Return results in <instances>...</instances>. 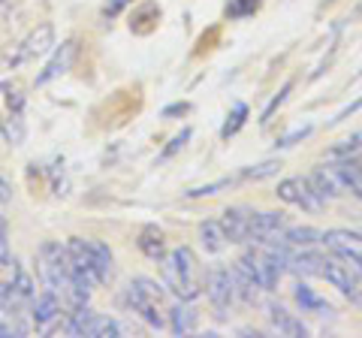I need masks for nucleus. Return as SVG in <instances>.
<instances>
[{"label":"nucleus","instance_id":"nucleus-34","mask_svg":"<svg viewBox=\"0 0 362 338\" xmlns=\"http://www.w3.org/2000/svg\"><path fill=\"white\" fill-rule=\"evenodd\" d=\"M9 254V247H6V233H0V260Z\"/></svg>","mask_w":362,"mask_h":338},{"label":"nucleus","instance_id":"nucleus-24","mask_svg":"<svg viewBox=\"0 0 362 338\" xmlns=\"http://www.w3.org/2000/svg\"><path fill=\"white\" fill-rule=\"evenodd\" d=\"M281 169V163L278 161H266V163H257V166H247V169H242L239 175V182H259V178H269V175H275Z\"/></svg>","mask_w":362,"mask_h":338},{"label":"nucleus","instance_id":"nucleus-33","mask_svg":"<svg viewBox=\"0 0 362 338\" xmlns=\"http://www.w3.org/2000/svg\"><path fill=\"white\" fill-rule=\"evenodd\" d=\"M9 335H18V330L13 323H6V320H0V338H9Z\"/></svg>","mask_w":362,"mask_h":338},{"label":"nucleus","instance_id":"nucleus-32","mask_svg":"<svg viewBox=\"0 0 362 338\" xmlns=\"http://www.w3.org/2000/svg\"><path fill=\"white\" fill-rule=\"evenodd\" d=\"M359 106H362V97H359V100H356V103H350V106H347V109H341V112H338V115H335V118H332V121H341V118H347V115H354V112H356V109H359Z\"/></svg>","mask_w":362,"mask_h":338},{"label":"nucleus","instance_id":"nucleus-27","mask_svg":"<svg viewBox=\"0 0 362 338\" xmlns=\"http://www.w3.org/2000/svg\"><path fill=\"white\" fill-rule=\"evenodd\" d=\"M18 272H21V263L16 260V257H9V254H6L4 260H0V290L13 284V281L18 278Z\"/></svg>","mask_w":362,"mask_h":338},{"label":"nucleus","instance_id":"nucleus-7","mask_svg":"<svg viewBox=\"0 0 362 338\" xmlns=\"http://www.w3.org/2000/svg\"><path fill=\"white\" fill-rule=\"evenodd\" d=\"M64 332L66 335H88V338H118L121 335V323L112 320L109 314H97L88 305L70 311L64 320Z\"/></svg>","mask_w":362,"mask_h":338},{"label":"nucleus","instance_id":"nucleus-26","mask_svg":"<svg viewBox=\"0 0 362 338\" xmlns=\"http://www.w3.org/2000/svg\"><path fill=\"white\" fill-rule=\"evenodd\" d=\"M259 4H263V0H230V4H226V16L230 18H247V16L257 13Z\"/></svg>","mask_w":362,"mask_h":338},{"label":"nucleus","instance_id":"nucleus-16","mask_svg":"<svg viewBox=\"0 0 362 338\" xmlns=\"http://www.w3.org/2000/svg\"><path fill=\"white\" fill-rule=\"evenodd\" d=\"M266 311H269V320H272V326H275L278 335H290V338L308 335V326L302 323V317H296V314L287 311L284 305H278V302H269Z\"/></svg>","mask_w":362,"mask_h":338},{"label":"nucleus","instance_id":"nucleus-13","mask_svg":"<svg viewBox=\"0 0 362 338\" xmlns=\"http://www.w3.org/2000/svg\"><path fill=\"white\" fill-rule=\"evenodd\" d=\"M320 242L329 247L332 254L344 257L347 263H354L359 272H362V235L359 233H350V230H326L320 235Z\"/></svg>","mask_w":362,"mask_h":338},{"label":"nucleus","instance_id":"nucleus-6","mask_svg":"<svg viewBox=\"0 0 362 338\" xmlns=\"http://www.w3.org/2000/svg\"><path fill=\"white\" fill-rule=\"evenodd\" d=\"M317 278H323V281H329V284L341 293L344 299H350V305H359L362 308V272L354 266V263H347L344 257H338V254H323V263H320V275Z\"/></svg>","mask_w":362,"mask_h":338},{"label":"nucleus","instance_id":"nucleus-5","mask_svg":"<svg viewBox=\"0 0 362 338\" xmlns=\"http://www.w3.org/2000/svg\"><path fill=\"white\" fill-rule=\"evenodd\" d=\"M0 136L9 145H25L28 121H25V91L16 82H0Z\"/></svg>","mask_w":362,"mask_h":338},{"label":"nucleus","instance_id":"nucleus-30","mask_svg":"<svg viewBox=\"0 0 362 338\" xmlns=\"http://www.w3.org/2000/svg\"><path fill=\"white\" fill-rule=\"evenodd\" d=\"M127 4H133V0H106V6H103V16H109V18H115L118 13H121V9L124 6H127Z\"/></svg>","mask_w":362,"mask_h":338},{"label":"nucleus","instance_id":"nucleus-3","mask_svg":"<svg viewBox=\"0 0 362 338\" xmlns=\"http://www.w3.org/2000/svg\"><path fill=\"white\" fill-rule=\"evenodd\" d=\"M66 251H70V266L78 284H85L88 290H94L97 284H106L112 275V251L109 245L97 242V239H82V235H73L66 242Z\"/></svg>","mask_w":362,"mask_h":338},{"label":"nucleus","instance_id":"nucleus-14","mask_svg":"<svg viewBox=\"0 0 362 338\" xmlns=\"http://www.w3.org/2000/svg\"><path fill=\"white\" fill-rule=\"evenodd\" d=\"M221 223L226 230V239H230V245L254 242V209H245V206L226 209Z\"/></svg>","mask_w":362,"mask_h":338},{"label":"nucleus","instance_id":"nucleus-4","mask_svg":"<svg viewBox=\"0 0 362 338\" xmlns=\"http://www.w3.org/2000/svg\"><path fill=\"white\" fill-rule=\"evenodd\" d=\"M127 305L139 314V317L154 326V330H166L169 326V305L163 287L151 278H133L127 284Z\"/></svg>","mask_w":362,"mask_h":338},{"label":"nucleus","instance_id":"nucleus-35","mask_svg":"<svg viewBox=\"0 0 362 338\" xmlns=\"http://www.w3.org/2000/svg\"><path fill=\"white\" fill-rule=\"evenodd\" d=\"M4 4H6V0H0V6H4Z\"/></svg>","mask_w":362,"mask_h":338},{"label":"nucleus","instance_id":"nucleus-28","mask_svg":"<svg viewBox=\"0 0 362 338\" xmlns=\"http://www.w3.org/2000/svg\"><path fill=\"white\" fill-rule=\"evenodd\" d=\"M290 88H293V82H287L284 88H281V94H278V97H275V100H272V103L266 106V112H263V121H269V118H272V112H275L281 103H284V97L290 94Z\"/></svg>","mask_w":362,"mask_h":338},{"label":"nucleus","instance_id":"nucleus-15","mask_svg":"<svg viewBox=\"0 0 362 338\" xmlns=\"http://www.w3.org/2000/svg\"><path fill=\"white\" fill-rule=\"evenodd\" d=\"M308 178H311L314 190H317V194H320L323 199H335V197H341L344 190H347L344 178H341V173H338V166H335L332 161L323 163V166H317Z\"/></svg>","mask_w":362,"mask_h":338},{"label":"nucleus","instance_id":"nucleus-2","mask_svg":"<svg viewBox=\"0 0 362 338\" xmlns=\"http://www.w3.org/2000/svg\"><path fill=\"white\" fill-rule=\"evenodd\" d=\"M160 275H163V287L175 299L194 302L206 293V269H202L199 257L185 245L166 251V257L160 260Z\"/></svg>","mask_w":362,"mask_h":338},{"label":"nucleus","instance_id":"nucleus-1","mask_svg":"<svg viewBox=\"0 0 362 338\" xmlns=\"http://www.w3.org/2000/svg\"><path fill=\"white\" fill-rule=\"evenodd\" d=\"M40 275H42V284L45 290H52L54 296L64 302L66 314L78 311L88 305V296L90 290L85 284H78L76 275H73V266H70V251L66 245L58 242H45L40 247Z\"/></svg>","mask_w":362,"mask_h":338},{"label":"nucleus","instance_id":"nucleus-9","mask_svg":"<svg viewBox=\"0 0 362 338\" xmlns=\"http://www.w3.org/2000/svg\"><path fill=\"white\" fill-rule=\"evenodd\" d=\"M33 299H37V287H33V278L25 272V269L18 272V278L13 284L0 290V308H4V314L9 320L25 317L33 305Z\"/></svg>","mask_w":362,"mask_h":338},{"label":"nucleus","instance_id":"nucleus-22","mask_svg":"<svg viewBox=\"0 0 362 338\" xmlns=\"http://www.w3.org/2000/svg\"><path fill=\"white\" fill-rule=\"evenodd\" d=\"M293 296H296V302H299V308L302 311H311V314H332V308L326 305V299H320L317 293L311 290V287H305V284H296V290H293Z\"/></svg>","mask_w":362,"mask_h":338},{"label":"nucleus","instance_id":"nucleus-8","mask_svg":"<svg viewBox=\"0 0 362 338\" xmlns=\"http://www.w3.org/2000/svg\"><path fill=\"white\" fill-rule=\"evenodd\" d=\"M206 296L214 308V317L218 320H226L230 311L235 305V284H233V272L226 266H214L211 272L206 275Z\"/></svg>","mask_w":362,"mask_h":338},{"label":"nucleus","instance_id":"nucleus-20","mask_svg":"<svg viewBox=\"0 0 362 338\" xmlns=\"http://www.w3.org/2000/svg\"><path fill=\"white\" fill-rule=\"evenodd\" d=\"M320 230H314V227H284V233L278 235V242L281 245H287L290 251H299V247H311L320 242Z\"/></svg>","mask_w":362,"mask_h":338},{"label":"nucleus","instance_id":"nucleus-11","mask_svg":"<svg viewBox=\"0 0 362 338\" xmlns=\"http://www.w3.org/2000/svg\"><path fill=\"white\" fill-rule=\"evenodd\" d=\"M275 194H278V199L290 202V206H299V209H305V211H320V209L326 206V199L314 190L311 178H302V175L284 178V182L278 185Z\"/></svg>","mask_w":362,"mask_h":338},{"label":"nucleus","instance_id":"nucleus-19","mask_svg":"<svg viewBox=\"0 0 362 338\" xmlns=\"http://www.w3.org/2000/svg\"><path fill=\"white\" fill-rule=\"evenodd\" d=\"M139 251L148 257V260H157L160 263L166 257V239H163V230L154 227V223H148V227H142L139 233Z\"/></svg>","mask_w":362,"mask_h":338},{"label":"nucleus","instance_id":"nucleus-29","mask_svg":"<svg viewBox=\"0 0 362 338\" xmlns=\"http://www.w3.org/2000/svg\"><path fill=\"white\" fill-rule=\"evenodd\" d=\"M308 133H311V127H299V130H293V133H287V136H284V139H281V142H278V148H287V145H293V142H296V139H305V136H308Z\"/></svg>","mask_w":362,"mask_h":338},{"label":"nucleus","instance_id":"nucleus-31","mask_svg":"<svg viewBox=\"0 0 362 338\" xmlns=\"http://www.w3.org/2000/svg\"><path fill=\"white\" fill-rule=\"evenodd\" d=\"M9 199H13V187H9V182L0 175V202H9Z\"/></svg>","mask_w":362,"mask_h":338},{"label":"nucleus","instance_id":"nucleus-12","mask_svg":"<svg viewBox=\"0 0 362 338\" xmlns=\"http://www.w3.org/2000/svg\"><path fill=\"white\" fill-rule=\"evenodd\" d=\"M64 320H66V308H64V302L54 296L52 290H45L42 296L33 299V305H30V323H33V330H37V332L58 330V326H64Z\"/></svg>","mask_w":362,"mask_h":338},{"label":"nucleus","instance_id":"nucleus-17","mask_svg":"<svg viewBox=\"0 0 362 338\" xmlns=\"http://www.w3.org/2000/svg\"><path fill=\"white\" fill-rule=\"evenodd\" d=\"M73 58H76V40H66V42H61V49H58V54L45 64V70L37 76V85H49L52 78H58V76H64L66 70L73 66Z\"/></svg>","mask_w":362,"mask_h":338},{"label":"nucleus","instance_id":"nucleus-18","mask_svg":"<svg viewBox=\"0 0 362 338\" xmlns=\"http://www.w3.org/2000/svg\"><path fill=\"white\" fill-rule=\"evenodd\" d=\"M197 323H199V314L187 299H178V305L169 308V330L175 335H190L197 330Z\"/></svg>","mask_w":362,"mask_h":338},{"label":"nucleus","instance_id":"nucleus-21","mask_svg":"<svg viewBox=\"0 0 362 338\" xmlns=\"http://www.w3.org/2000/svg\"><path fill=\"white\" fill-rule=\"evenodd\" d=\"M199 239H202V247H206V251H211V254H221L223 247L230 245L221 218H218V221H202V223H199Z\"/></svg>","mask_w":362,"mask_h":338},{"label":"nucleus","instance_id":"nucleus-23","mask_svg":"<svg viewBox=\"0 0 362 338\" xmlns=\"http://www.w3.org/2000/svg\"><path fill=\"white\" fill-rule=\"evenodd\" d=\"M329 161H354V163H362V133L344 139L341 145H335V148L329 151Z\"/></svg>","mask_w":362,"mask_h":338},{"label":"nucleus","instance_id":"nucleus-25","mask_svg":"<svg viewBox=\"0 0 362 338\" xmlns=\"http://www.w3.org/2000/svg\"><path fill=\"white\" fill-rule=\"evenodd\" d=\"M245 118H247V106H245V103H239V106H235V109H233V115H230V118H226V124H223V127H221V136H223V139H230V136H235V133H239V130H242V124H245Z\"/></svg>","mask_w":362,"mask_h":338},{"label":"nucleus","instance_id":"nucleus-10","mask_svg":"<svg viewBox=\"0 0 362 338\" xmlns=\"http://www.w3.org/2000/svg\"><path fill=\"white\" fill-rule=\"evenodd\" d=\"M54 46V28L49 25V21H42V25H37L25 40L18 42V46H13V52H9V66H21V64H30L42 58V54H49Z\"/></svg>","mask_w":362,"mask_h":338}]
</instances>
